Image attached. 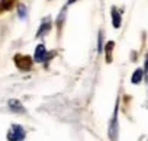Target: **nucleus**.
Returning a JSON list of instances; mask_svg holds the SVG:
<instances>
[{
	"mask_svg": "<svg viewBox=\"0 0 148 141\" xmlns=\"http://www.w3.org/2000/svg\"><path fill=\"white\" fill-rule=\"evenodd\" d=\"M25 129L21 125H12L9 132H8V140L9 141H23L25 140Z\"/></svg>",
	"mask_w": 148,
	"mask_h": 141,
	"instance_id": "f257e3e1",
	"label": "nucleus"
},
{
	"mask_svg": "<svg viewBox=\"0 0 148 141\" xmlns=\"http://www.w3.org/2000/svg\"><path fill=\"white\" fill-rule=\"evenodd\" d=\"M34 60L36 63H42L44 60H47V47L44 44H39L35 50V54H34Z\"/></svg>",
	"mask_w": 148,
	"mask_h": 141,
	"instance_id": "f03ea898",
	"label": "nucleus"
},
{
	"mask_svg": "<svg viewBox=\"0 0 148 141\" xmlns=\"http://www.w3.org/2000/svg\"><path fill=\"white\" fill-rule=\"evenodd\" d=\"M110 16H112V25H113V28H121V23H122V16H121V13H119V10L116 9V8H112V10H110Z\"/></svg>",
	"mask_w": 148,
	"mask_h": 141,
	"instance_id": "7ed1b4c3",
	"label": "nucleus"
},
{
	"mask_svg": "<svg viewBox=\"0 0 148 141\" xmlns=\"http://www.w3.org/2000/svg\"><path fill=\"white\" fill-rule=\"evenodd\" d=\"M49 29H51V18H45V19L42 21L41 26H39V31L36 32V36H42V34L45 35Z\"/></svg>",
	"mask_w": 148,
	"mask_h": 141,
	"instance_id": "20e7f679",
	"label": "nucleus"
},
{
	"mask_svg": "<svg viewBox=\"0 0 148 141\" xmlns=\"http://www.w3.org/2000/svg\"><path fill=\"white\" fill-rule=\"evenodd\" d=\"M116 112H118V108L115 111V115H113V119H112V124H110V131H109V135H110V140H116L118 137V119H116Z\"/></svg>",
	"mask_w": 148,
	"mask_h": 141,
	"instance_id": "39448f33",
	"label": "nucleus"
},
{
	"mask_svg": "<svg viewBox=\"0 0 148 141\" xmlns=\"http://www.w3.org/2000/svg\"><path fill=\"white\" fill-rule=\"evenodd\" d=\"M8 105H9L10 111H13V112H18V113L25 112V108H23V106H22V103H21L19 100H16V99H10Z\"/></svg>",
	"mask_w": 148,
	"mask_h": 141,
	"instance_id": "423d86ee",
	"label": "nucleus"
},
{
	"mask_svg": "<svg viewBox=\"0 0 148 141\" xmlns=\"http://www.w3.org/2000/svg\"><path fill=\"white\" fill-rule=\"evenodd\" d=\"M142 74H144V72H142L141 68L135 70L134 74H132V77H131V82H132L134 85H139V83H141V80H142Z\"/></svg>",
	"mask_w": 148,
	"mask_h": 141,
	"instance_id": "0eeeda50",
	"label": "nucleus"
},
{
	"mask_svg": "<svg viewBox=\"0 0 148 141\" xmlns=\"http://www.w3.org/2000/svg\"><path fill=\"white\" fill-rule=\"evenodd\" d=\"M115 48V42L113 41H109L106 44V61L110 63L112 61V50Z\"/></svg>",
	"mask_w": 148,
	"mask_h": 141,
	"instance_id": "6e6552de",
	"label": "nucleus"
},
{
	"mask_svg": "<svg viewBox=\"0 0 148 141\" xmlns=\"http://www.w3.org/2000/svg\"><path fill=\"white\" fill-rule=\"evenodd\" d=\"M19 18H21V19H25V18H26V8H25L23 5L19 6Z\"/></svg>",
	"mask_w": 148,
	"mask_h": 141,
	"instance_id": "1a4fd4ad",
	"label": "nucleus"
},
{
	"mask_svg": "<svg viewBox=\"0 0 148 141\" xmlns=\"http://www.w3.org/2000/svg\"><path fill=\"white\" fill-rule=\"evenodd\" d=\"M68 3H74V0H68Z\"/></svg>",
	"mask_w": 148,
	"mask_h": 141,
	"instance_id": "9d476101",
	"label": "nucleus"
}]
</instances>
